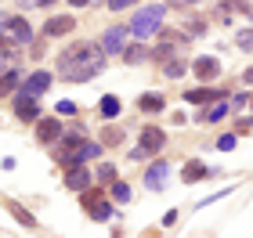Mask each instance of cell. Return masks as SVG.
Listing matches in <instances>:
<instances>
[{"mask_svg":"<svg viewBox=\"0 0 253 238\" xmlns=\"http://www.w3.org/2000/svg\"><path fill=\"white\" fill-rule=\"evenodd\" d=\"M101 69H105V51L98 43H73L69 51L58 54V76L69 83H87Z\"/></svg>","mask_w":253,"mask_h":238,"instance_id":"cell-1","label":"cell"},{"mask_svg":"<svg viewBox=\"0 0 253 238\" xmlns=\"http://www.w3.org/2000/svg\"><path fill=\"white\" fill-rule=\"evenodd\" d=\"M163 18H167V7H163V4H145V7H137L134 18H130V36H137V40L156 36V33L163 29Z\"/></svg>","mask_w":253,"mask_h":238,"instance_id":"cell-2","label":"cell"},{"mask_svg":"<svg viewBox=\"0 0 253 238\" xmlns=\"http://www.w3.org/2000/svg\"><path fill=\"white\" fill-rule=\"evenodd\" d=\"M126 36H130V26H109L105 33H101L98 47L105 51V54H123V47H126Z\"/></svg>","mask_w":253,"mask_h":238,"instance_id":"cell-3","label":"cell"},{"mask_svg":"<svg viewBox=\"0 0 253 238\" xmlns=\"http://www.w3.org/2000/svg\"><path fill=\"white\" fill-rule=\"evenodd\" d=\"M167 144V134L163 130H156V127H145L141 130V144L130 152V159H145V155H156L159 148Z\"/></svg>","mask_w":253,"mask_h":238,"instance_id":"cell-4","label":"cell"},{"mask_svg":"<svg viewBox=\"0 0 253 238\" xmlns=\"http://www.w3.org/2000/svg\"><path fill=\"white\" fill-rule=\"evenodd\" d=\"M15 47V43H33V29H29V22L15 15V18H7V26H4V47Z\"/></svg>","mask_w":253,"mask_h":238,"instance_id":"cell-5","label":"cell"},{"mask_svg":"<svg viewBox=\"0 0 253 238\" xmlns=\"http://www.w3.org/2000/svg\"><path fill=\"white\" fill-rule=\"evenodd\" d=\"M84 209H87L90 220H109L112 217V206L105 202V195H101V191H90V188H84Z\"/></svg>","mask_w":253,"mask_h":238,"instance_id":"cell-6","label":"cell"},{"mask_svg":"<svg viewBox=\"0 0 253 238\" xmlns=\"http://www.w3.org/2000/svg\"><path fill=\"white\" fill-rule=\"evenodd\" d=\"M167 180H170V166L163 163V159L145 170V188H148V191H163V188H167Z\"/></svg>","mask_w":253,"mask_h":238,"instance_id":"cell-7","label":"cell"},{"mask_svg":"<svg viewBox=\"0 0 253 238\" xmlns=\"http://www.w3.org/2000/svg\"><path fill=\"white\" fill-rule=\"evenodd\" d=\"M90 180H94V173L84 170L80 163L65 170V188H69V191H84V188H90Z\"/></svg>","mask_w":253,"mask_h":238,"instance_id":"cell-8","label":"cell"},{"mask_svg":"<svg viewBox=\"0 0 253 238\" xmlns=\"http://www.w3.org/2000/svg\"><path fill=\"white\" fill-rule=\"evenodd\" d=\"M15 116H18V119H26V123H33V119L40 116L37 98H33V94H22V90H18V98H15Z\"/></svg>","mask_w":253,"mask_h":238,"instance_id":"cell-9","label":"cell"},{"mask_svg":"<svg viewBox=\"0 0 253 238\" xmlns=\"http://www.w3.org/2000/svg\"><path fill=\"white\" fill-rule=\"evenodd\" d=\"M101 155V144L98 141H87V144H73V155L65 159L69 166H76V163H87V159H98Z\"/></svg>","mask_w":253,"mask_h":238,"instance_id":"cell-10","label":"cell"},{"mask_svg":"<svg viewBox=\"0 0 253 238\" xmlns=\"http://www.w3.org/2000/svg\"><path fill=\"white\" fill-rule=\"evenodd\" d=\"M51 87V72H43V69H37L29 79H26V87H22V94H33V98H40L43 90Z\"/></svg>","mask_w":253,"mask_h":238,"instance_id":"cell-11","label":"cell"},{"mask_svg":"<svg viewBox=\"0 0 253 238\" xmlns=\"http://www.w3.org/2000/svg\"><path fill=\"white\" fill-rule=\"evenodd\" d=\"M58 137H62V123L58 119H40L37 123V141L51 144V141H58Z\"/></svg>","mask_w":253,"mask_h":238,"instance_id":"cell-12","label":"cell"},{"mask_svg":"<svg viewBox=\"0 0 253 238\" xmlns=\"http://www.w3.org/2000/svg\"><path fill=\"white\" fill-rule=\"evenodd\" d=\"M206 177H210V170H206L199 159L185 163V170H181V180H185V184H199V180H206Z\"/></svg>","mask_w":253,"mask_h":238,"instance_id":"cell-13","label":"cell"},{"mask_svg":"<svg viewBox=\"0 0 253 238\" xmlns=\"http://www.w3.org/2000/svg\"><path fill=\"white\" fill-rule=\"evenodd\" d=\"M73 26H76V22L69 18V15H54L47 26H43V36H65V33L73 29Z\"/></svg>","mask_w":253,"mask_h":238,"instance_id":"cell-14","label":"cell"},{"mask_svg":"<svg viewBox=\"0 0 253 238\" xmlns=\"http://www.w3.org/2000/svg\"><path fill=\"white\" fill-rule=\"evenodd\" d=\"M217 72H221V65H217V58H199V62H195V76H199L203 83H210V79H217Z\"/></svg>","mask_w":253,"mask_h":238,"instance_id":"cell-15","label":"cell"},{"mask_svg":"<svg viewBox=\"0 0 253 238\" xmlns=\"http://www.w3.org/2000/svg\"><path fill=\"white\" fill-rule=\"evenodd\" d=\"M163 94H141V101H137V108L141 112H163Z\"/></svg>","mask_w":253,"mask_h":238,"instance_id":"cell-16","label":"cell"},{"mask_svg":"<svg viewBox=\"0 0 253 238\" xmlns=\"http://www.w3.org/2000/svg\"><path fill=\"white\" fill-rule=\"evenodd\" d=\"M7 213H11V217H15V220L22 224V228H29V231H33V228H37V220H33V217H29V213H26V209H22V206H18V202H7Z\"/></svg>","mask_w":253,"mask_h":238,"instance_id":"cell-17","label":"cell"},{"mask_svg":"<svg viewBox=\"0 0 253 238\" xmlns=\"http://www.w3.org/2000/svg\"><path fill=\"white\" fill-rule=\"evenodd\" d=\"M210 98H213V87H195V90H188V94H185L188 105H206Z\"/></svg>","mask_w":253,"mask_h":238,"instance_id":"cell-18","label":"cell"},{"mask_svg":"<svg viewBox=\"0 0 253 238\" xmlns=\"http://www.w3.org/2000/svg\"><path fill=\"white\" fill-rule=\"evenodd\" d=\"M101 116H105V119H116L120 116V98H112V94H105V98H101Z\"/></svg>","mask_w":253,"mask_h":238,"instance_id":"cell-19","label":"cell"},{"mask_svg":"<svg viewBox=\"0 0 253 238\" xmlns=\"http://www.w3.org/2000/svg\"><path fill=\"white\" fill-rule=\"evenodd\" d=\"M185 69H188V65H185V58H167V62H163V72H167L170 79L185 76Z\"/></svg>","mask_w":253,"mask_h":238,"instance_id":"cell-20","label":"cell"},{"mask_svg":"<svg viewBox=\"0 0 253 238\" xmlns=\"http://www.w3.org/2000/svg\"><path fill=\"white\" fill-rule=\"evenodd\" d=\"M11 90H18V72L11 69V72H0V98L11 94Z\"/></svg>","mask_w":253,"mask_h":238,"instance_id":"cell-21","label":"cell"},{"mask_svg":"<svg viewBox=\"0 0 253 238\" xmlns=\"http://www.w3.org/2000/svg\"><path fill=\"white\" fill-rule=\"evenodd\" d=\"M224 116H228V105H210L203 112V123H221Z\"/></svg>","mask_w":253,"mask_h":238,"instance_id":"cell-22","label":"cell"},{"mask_svg":"<svg viewBox=\"0 0 253 238\" xmlns=\"http://www.w3.org/2000/svg\"><path fill=\"white\" fill-rule=\"evenodd\" d=\"M123 58L130 62V65H137V62H145V58H148V51H145V47H137V43H134V47H123Z\"/></svg>","mask_w":253,"mask_h":238,"instance_id":"cell-23","label":"cell"},{"mask_svg":"<svg viewBox=\"0 0 253 238\" xmlns=\"http://www.w3.org/2000/svg\"><path fill=\"white\" fill-rule=\"evenodd\" d=\"M112 199H116V202H130V184H123V180H112Z\"/></svg>","mask_w":253,"mask_h":238,"instance_id":"cell-24","label":"cell"},{"mask_svg":"<svg viewBox=\"0 0 253 238\" xmlns=\"http://www.w3.org/2000/svg\"><path fill=\"white\" fill-rule=\"evenodd\" d=\"M98 180H101V184H112V180H116V166L101 163V166H98Z\"/></svg>","mask_w":253,"mask_h":238,"instance_id":"cell-25","label":"cell"},{"mask_svg":"<svg viewBox=\"0 0 253 238\" xmlns=\"http://www.w3.org/2000/svg\"><path fill=\"white\" fill-rule=\"evenodd\" d=\"M235 43H239L243 51H253V29H243V33L235 36Z\"/></svg>","mask_w":253,"mask_h":238,"instance_id":"cell-26","label":"cell"},{"mask_svg":"<svg viewBox=\"0 0 253 238\" xmlns=\"http://www.w3.org/2000/svg\"><path fill=\"white\" fill-rule=\"evenodd\" d=\"M101 141H105V144H120L123 134H120V130H105V134H101Z\"/></svg>","mask_w":253,"mask_h":238,"instance_id":"cell-27","label":"cell"},{"mask_svg":"<svg viewBox=\"0 0 253 238\" xmlns=\"http://www.w3.org/2000/svg\"><path fill=\"white\" fill-rule=\"evenodd\" d=\"M217 148H221V152H232V148H235V137H232V134H224V137L217 141Z\"/></svg>","mask_w":253,"mask_h":238,"instance_id":"cell-28","label":"cell"},{"mask_svg":"<svg viewBox=\"0 0 253 238\" xmlns=\"http://www.w3.org/2000/svg\"><path fill=\"white\" fill-rule=\"evenodd\" d=\"M134 4H137V0H109L112 11H126V7H134Z\"/></svg>","mask_w":253,"mask_h":238,"instance_id":"cell-29","label":"cell"},{"mask_svg":"<svg viewBox=\"0 0 253 238\" xmlns=\"http://www.w3.org/2000/svg\"><path fill=\"white\" fill-rule=\"evenodd\" d=\"M58 112H62V116H73L76 105H73V101H58Z\"/></svg>","mask_w":253,"mask_h":238,"instance_id":"cell-30","label":"cell"},{"mask_svg":"<svg viewBox=\"0 0 253 238\" xmlns=\"http://www.w3.org/2000/svg\"><path fill=\"white\" fill-rule=\"evenodd\" d=\"M232 105H235V108H246V105H250V98H246V94H235Z\"/></svg>","mask_w":253,"mask_h":238,"instance_id":"cell-31","label":"cell"},{"mask_svg":"<svg viewBox=\"0 0 253 238\" xmlns=\"http://www.w3.org/2000/svg\"><path fill=\"white\" fill-rule=\"evenodd\" d=\"M170 4H177V7H185V4H188V7H192V4H199V0H170Z\"/></svg>","mask_w":253,"mask_h":238,"instance_id":"cell-32","label":"cell"},{"mask_svg":"<svg viewBox=\"0 0 253 238\" xmlns=\"http://www.w3.org/2000/svg\"><path fill=\"white\" fill-rule=\"evenodd\" d=\"M243 83H253V65H250V69L243 72Z\"/></svg>","mask_w":253,"mask_h":238,"instance_id":"cell-33","label":"cell"},{"mask_svg":"<svg viewBox=\"0 0 253 238\" xmlns=\"http://www.w3.org/2000/svg\"><path fill=\"white\" fill-rule=\"evenodd\" d=\"M58 0H37V7H54Z\"/></svg>","mask_w":253,"mask_h":238,"instance_id":"cell-34","label":"cell"},{"mask_svg":"<svg viewBox=\"0 0 253 238\" xmlns=\"http://www.w3.org/2000/svg\"><path fill=\"white\" fill-rule=\"evenodd\" d=\"M18 7H37V0H18Z\"/></svg>","mask_w":253,"mask_h":238,"instance_id":"cell-35","label":"cell"},{"mask_svg":"<svg viewBox=\"0 0 253 238\" xmlns=\"http://www.w3.org/2000/svg\"><path fill=\"white\" fill-rule=\"evenodd\" d=\"M69 4H73V7H87L90 0H69Z\"/></svg>","mask_w":253,"mask_h":238,"instance_id":"cell-36","label":"cell"},{"mask_svg":"<svg viewBox=\"0 0 253 238\" xmlns=\"http://www.w3.org/2000/svg\"><path fill=\"white\" fill-rule=\"evenodd\" d=\"M7 18H11V15H4V11H0V33H4V26H7Z\"/></svg>","mask_w":253,"mask_h":238,"instance_id":"cell-37","label":"cell"},{"mask_svg":"<svg viewBox=\"0 0 253 238\" xmlns=\"http://www.w3.org/2000/svg\"><path fill=\"white\" fill-rule=\"evenodd\" d=\"M250 15H253V11H250Z\"/></svg>","mask_w":253,"mask_h":238,"instance_id":"cell-38","label":"cell"}]
</instances>
